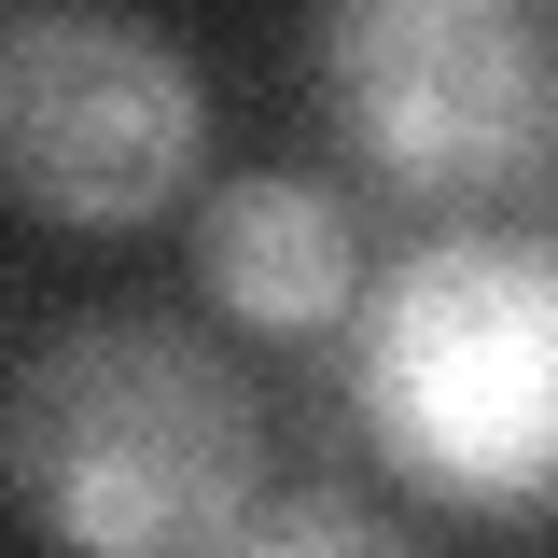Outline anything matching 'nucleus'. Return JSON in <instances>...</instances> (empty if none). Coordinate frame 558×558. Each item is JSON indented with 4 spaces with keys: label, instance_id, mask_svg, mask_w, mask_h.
Listing matches in <instances>:
<instances>
[{
    "label": "nucleus",
    "instance_id": "423d86ee",
    "mask_svg": "<svg viewBox=\"0 0 558 558\" xmlns=\"http://www.w3.org/2000/svg\"><path fill=\"white\" fill-rule=\"evenodd\" d=\"M223 545H266V558H293V545H391V517L363 488H252Z\"/></svg>",
    "mask_w": 558,
    "mask_h": 558
},
{
    "label": "nucleus",
    "instance_id": "20e7f679",
    "mask_svg": "<svg viewBox=\"0 0 558 558\" xmlns=\"http://www.w3.org/2000/svg\"><path fill=\"white\" fill-rule=\"evenodd\" d=\"M336 140L405 196H502L545 168V14L531 0H322Z\"/></svg>",
    "mask_w": 558,
    "mask_h": 558
},
{
    "label": "nucleus",
    "instance_id": "39448f33",
    "mask_svg": "<svg viewBox=\"0 0 558 558\" xmlns=\"http://www.w3.org/2000/svg\"><path fill=\"white\" fill-rule=\"evenodd\" d=\"M196 293L223 322H252V336H322V322H349V293H363V223H349V196L307 182V168H238V182H209Z\"/></svg>",
    "mask_w": 558,
    "mask_h": 558
},
{
    "label": "nucleus",
    "instance_id": "f257e3e1",
    "mask_svg": "<svg viewBox=\"0 0 558 558\" xmlns=\"http://www.w3.org/2000/svg\"><path fill=\"white\" fill-rule=\"evenodd\" d=\"M0 488L28 531L98 558H168V545H223L238 502L266 488V418L238 391V363L182 322H57L14 349L0 377Z\"/></svg>",
    "mask_w": 558,
    "mask_h": 558
},
{
    "label": "nucleus",
    "instance_id": "f03ea898",
    "mask_svg": "<svg viewBox=\"0 0 558 558\" xmlns=\"http://www.w3.org/2000/svg\"><path fill=\"white\" fill-rule=\"evenodd\" d=\"M349 405L391 447V475L433 502H545L558 447V279L531 238H433L391 279L349 293Z\"/></svg>",
    "mask_w": 558,
    "mask_h": 558
},
{
    "label": "nucleus",
    "instance_id": "7ed1b4c3",
    "mask_svg": "<svg viewBox=\"0 0 558 558\" xmlns=\"http://www.w3.org/2000/svg\"><path fill=\"white\" fill-rule=\"evenodd\" d=\"M196 154H209V84L154 14L43 0L0 28V182L43 223L126 238L196 182Z\"/></svg>",
    "mask_w": 558,
    "mask_h": 558
}]
</instances>
